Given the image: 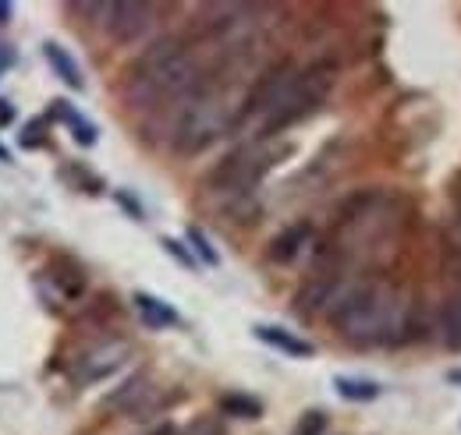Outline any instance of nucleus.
Returning <instances> with one entry per match:
<instances>
[{"label":"nucleus","mask_w":461,"mask_h":435,"mask_svg":"<svg viewBox=\"0 0 461 435\" xmlns=\"http://www.w3.org/2000/svg\"><path fill=\"white\" fill-rule=\"evenodd\" d=\"M309 241H312V226H309V223H291V226H285V230L270 241L267 255H270V262H277V266H291V262L309 248Z\"/></svg>","instance_id":"nucleus-9"},{"label":"nucleus","mask_w":461,"mask_h":435,"mask_svg":"<svg viewBox=\"0 0 461 435\" xmlns=\"http://www.w3.org/2000/svg\"><path fill=\"white\" fill-rule=\"evenodd\" d=\"M288 149H267V142L263 138H256V142H249V146H241V149H234L228 153L221 164L210 170V177H206V188H213V191H224V195H249L259 181H263V173L274 166L277 156H285Z\"/></svg>","instance_id":"nucleus-5"},{"label":"nucleus","mask_w":461,"mask_h":435,"mask_svg":"<svg viewBox=\"0 0 461 435\" xmlns=\"http://www.w3.org/2000/svg\"><path fill=\"white\" fill-rule=\"evenodd\" d=\"M408 319H411V305L387 280L348 283L338 305L330 308V323L348 343L358 347H384L402 340V333H408Z\"/></svg>","instance_id":"nucleus-1"},{"label":"nucleus","mask_w":461,"mask_h":435,"mask_svg":"<svg viewBox=\"0 0 461 435\" xmlns=\"http://www.w3.org/2000/svg\"><path fill=\"white\" fill-rule=\"evenodd\" d=\"M153 393H157V389H153L149 376H131L117 393L107 396V407H111V411H124V414H142V411L153 404Z\"/></svg>","instance_id":"nucleus-10"},{"label":"nucleus","mask_w":461,"mask_h":435,"mask_svg":"<svg viewBox=\"0 0 461 435\" xmlns=\"http://www.w3.org/2000/svg\"><path fill=\"white\" fill-rule=\"evenodd\" d=\"M451 382H461V372H451Z\"/></svg>","instance_id":"nucleus-25"},{"label":"nucleus","mask_w":461,"mask_h":435,"mask_svg":"<svg viewBox=\"0 0 461 435\" xmlns=\"http://www.w3.org/2000/svg\"><path fill=\"white\" fill-rule=\"evenodd\" d=\"M440 340L447 351H461V297H447L440 308Z\"/></svg>","instance_id":"nucleus-14"},{"label":"nucleus","mask_w":461,"mask_h":435,"mask_svg":"<svg viewBox=\"0 0 461 435\" xmlns=\"http://www.w3.org/2000/svg\"><path fill=\"white\" fill-rule=\"evenodd\" d=\"M11 117H14L11 103H4V100H0V124H11Z\"/></svg>","instance_id":"nucleus-22"},{"label":"nucleus","mask_w":461,"mask_h":435,"mask_svg":"<svg viewBox=\"0 0 461 435\" xmlns=\"http://www.w3.org/2000/svg\"><path fill=\"white\" fill-rule=\"evenodd\" d=\"M54 107H58L60 117L71 124V131H75V138H78L82 146H93V142H96V128H93V124H89L82 113H75V110L68 107V103H54Z\"/></svg>","instance_id":"nucleus-17"},{"label":"nucleus","mask_w":461,"mask_h":435,"mask_svg":"<svg viewBox=\"0 0 461 435\" xmlns=\"http://www.w3.org/2000/svg\"><path fill=\"white\" fill-rule=\"evenodd\" d=\"M334 82H338V67H334L330 60H316V64L302 67V71L294 75L291 89L285 93V100H281V103L274 107V113L263 120L259 138L270 142L274 135L288 131L298 120H305L309 113H316V107H323V100L330 96Z\"/></svg>","instance_id":"nucleus-4"},{"label":"nucleus","mask_w":461,"mask_h":435,"mask_svg":"<svg viewBox=\"0 0 461 435\" xmlns=\"http://www.w3.org/2000/svg\"><path fill=\"white\" fill-rule=\"evenodd\" d=\"M323 429H327V414L323 411H309V414H302L294 435H323Z\"/></svg>","instance_id":"nucleus-19"},{"label":"nucleus","mask_w":461,"mask_h":435,"mask_svg":"<svg viewBox=\"0 0 461 435\" xmlns=\"http://www.w3.org/2000/svg\"><path fill=\"white\" fill-rule=\"evenodd\" d=\"M181 435H224V425L217 418H195L188 429H181Z\"/></svg>","instance_id":"nucleus-20"},{"label":"nucleus","mask_w":461,"mask_h":435,"mask_svg":"<svg viewBox=\"0 0 461 435\" xmlns=\"http://www.w3.org/2000/svg\"><path fill=\"white\" fill-rule=\"evenodd\" d=\"M164 248H167V252H171L174 259H177V262H185V266H188V270H192V266H195V259H192V252H185V248H181V244H177V241H171V237H164Z\"/></svg>","instance_id":"nucleus-21"},{"label":"nucleus","mask_w":461,"mask_h":435,"mask_svg":"<svg viewBox=\"0 0 461 435\" xmlns=\"http://www.w3.org/2000/svg\"><path fill=\"white\" fill-rule=\"evenodd\" d=\"M221 414L241 418V422H256L263 414V404L256 396H245V393H228V396H221Z\"/></svg>","instance_id":"nucleus-15"},{"label":"nucleus","mask_w":461,"mask_h":435,"mask_svg":"<svg viewBox=\"0 0 461 435\" xmlns=\"http://www.w3.org/2000/svg\"><path fill=\"white\" fill-rule=\"evenodd\" d=\"M43 54H47V60H50V67L58 71L60 82H68L71 89H86V78H82V67L68 57V50H60L58 43H47L43 47Z\"/></svg>","instance_id":"nucleus-13"},{"label":"nucleus","mask_w":461,"mask_h":435,"mask_svg":"<svg viewBox=\"0 0 461 435\" xmlns=\"http://www.w3.org/2000/svg\"><path fill=\"white\" fill-rule=\"evenodd\" d=\"M256 336H259L263 343H270L274 351L288 354V358H312V354H316V347H312L309 340L294 336V333H288L285 326H256Z\"/></svg>","instance_id":"nucleus-11"},{"label":"nucleus","mask_w":461,"mask_h":435,"mask_svg":"<svg viewBox=\"0 0 461 435\" xmlns=\"http://www.w3.org/2000/svg\"><path fill=\"white\" fill-rule=\"evenodd\" d=\"M334 386H338V393H341L345 400H355V404H369V400H376V396H380V382H373V379L338 376Z\"/></svg>","instance_id":"nucleus-16"},{"label":"nucleus","mask_w":461,"mask_h":435,"mask_svg":"<svg viewBox=\"0 0 461 435\" xmlns=\"http://www.w3.org/2000/svg\"><path fill=\"white\" fill-rule=\"evenodd\" d=\"M294 75H298V67H294V60H274L267 71H259L256 75V82L249 85V93H245V100H241V107L234 110V128H241L245 120H252V117H270L274 107L285 100V93L291 89V82H294Z\"/></svg>","instance_id":"nucleus-6"},{"label":"nucleus","mask_w":461,"mask_h":435,"mask_svg":"<svg viewBox=\"0 0 461 435\" xmlns=\"http://www.w3.org/2000/svg\"><path fill=\"white\" fill-rule=\"evenodd\" d=\"M100 14H104V29L111 32L114 43H135V40H142L153 29V18H157V11L149 4H139V0L100 4Z\"/></svg>","instance_id":"nucleus-7"},{"label":"nucleus","mask_w":461,"mask_h":435,"mask_svg":"<svg viewBox=\"0 0 461 435\" xmlns=\"http://www.w3.org/2000/svg\"><path fill=\"white\" fill-rule=\"evenodd\" d=\"M206 85L203 64L192 54L177 36L157 40L146 54L135 60L131 75H128V96L131 103L153 110L171 107V103H188L199 89Z\"/></svg>","instance_id":"nucleus-2"},{"label":"nucleus","mask_w":461,"mask_h":435,"mask_svg":"<svg viewBox=\"0 0 461 435\" xmlns=\"http://www.w3.org/2000/svg\"><path fill=\"white\" fill-rule=\"evenodd\" d=\"M153 435H171V425H164V429H157Z\"/></svg>","instance_id":"nucleus-24"},{"label":"nucleus","mask_w":461,"mask_h":435,"mask_svg":"<svg viewBox=\"0 0 461 435\" xmlns=\"http://www.w3.org/2000/svg\"><path fill=\"white\" fill-rule=\"evenodd\" d=\"M188 244L195 248V255H199L203 262H210V266H217V262H221V255L213 252V244L206 241V234H203L199 226H188Z\"/></svg>","instance_id":"nucleus-18"},{"label":"nucleus","mask_w":461,"mask_h":435,"mask_svg":"<svg viewBox=\"0 0 461 435\" xmlns=\"http://www.w3.org/2000/svg\"><path fill=\"white\" fill-rule=\"evenodd\" d=\"M230 131H234V110L221 100V93L203 85L188 103L177 107V117H174V149L181 156H195V153L210 149L217 138H224Z\"/></svg>","instance_id":"nucleus-3"},{"label":"nucleus","mask_w":461,"mask_h":435,"mask_svg":"<svg viewBox=\"0 0 461 435\" xmlns=\"http://www.w3.org/2000/svg\"><path fill=\"white\" fill-rule=\"evenodd\" d=\"M135 308H139V315H142V323H146V326H153V329L177 326V312H174L167 301H160V297L135 294Z\"/></svg>","instance_id":"nucleus-12"},{"label":"nucleus","mask_w":461,"mask_h":435,"mask_svg":"<svg viewBox=\"0 0 461 435\" xmlns=\"http://www.w3.org/2000/svg\"><path fill=\"white\" fill-rule=\"evenodd\" d=\"M11 22V4H0V25H7Z\"/></svg>","instance_id":"nucleus-23"},{"label":"nucleus","mask_w":461,"mask_h":435,"mask_svg":"<svg viewBox=\"0 0 461 435\" xmlns=\"http://www.w3.org/2000/svg\"><path fill=\"white\" fill-rule=\"evenodd\" d=\"M124 358H128V343H124V340H104V343L89 347V351L75 361V379L82 382V386L107 379V376H114L117 368L124 365Z\"/></svg>","instance_id":"nucleus-8"}]
</instances>
